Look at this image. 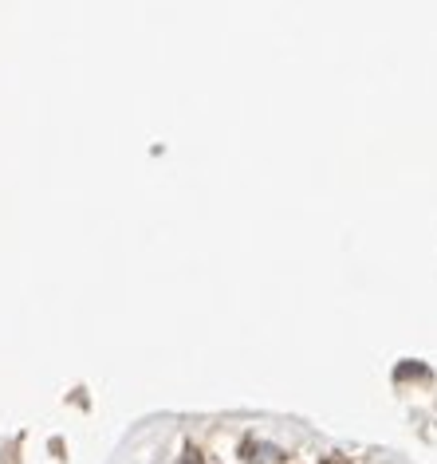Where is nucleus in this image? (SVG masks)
Here are the masks:
<instances>
[{"mask_svg": "<svg viewBox=\"0 0 437 464\" xmlns=\"http://www.w3.org/2000/svg\"><path fill=\"white\" fill-rule=\"evenodd\" d=\"M181 464H197V456H193V453H185V460H181Z\"/></svg>", "mask_w": 437, "mask_h": 464, "instance_id": "1", "label": "nucleus"}]
</instances>
